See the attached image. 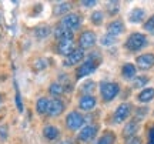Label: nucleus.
<instances>
[{
	"instance_id": "1",
	"label": "nucleus",
	"mask_w": 154,
	"mask_h": 144,
	"mask_svg": "<svg viewBox=\"0 0 154 144\" xmlns=\"http://www.w3.org/2000/svg\"><path fill=\"white\" fill-rule=\"evenodd\" d=\"M120 91V87L117 83H111V81H103L100 84V93H101V97L106 100V101H111L116 96L119 94Z\"/></svg>"
},
{
	"instance_id": "2",
	"label": "nucleus",
	"mask_w": 154,
	"mask_h": 144,
	"mask_svg": "<svg viewBox=\"0 0 154 144\" xmlns=\"http://www.w3.org/2000/svg\"><path fill=\"white\" fill-rule=\"evenodd\" d=\"M147 44V37L141 33H133L128 36L126 43V47L131 51H137V50H141L144 46Z\"/></svg>"
},
{
	"instance_id": "3",
	"label": "nucleus",
	"mask_w": 154,
	"mask_h": 144,
	"mask_svg": "<svg viewBox=\"0 0 154 144\" xmlns=\"http://www.w3.org/2000/svg\"><path fill=\"white\" fill-rule=\"evenodd\" d=\"M99 64H100L99 61H96V60H93V59L88 57V60H86L82 66L77 69V72H76L77 78H83V77H86V76H88V74L94 73L96 70H97Z\"/></svg>"
},
{
	"instance_id": "4",
	"label": "nucleus",
	"mask_w": 154,
	"mask_h": 144,
	"mask_svg": "<svg viewBox=\"0 0 154 144\" xmlns=\"http://www.w3.org/2000/svg\"><path fill=\"white\" fill-rule=\"evenodd\" d=\"M80 23H82V19H80L79 14H76V13H69V14H66V16L63 17L61 26L64 29H67V30L73 32V30H76V29L80 27Z\"/></svg>"
},
{
	"instance_id": "5",
	"label": "nucleus",
	"mask_w": 154,
	"mask_h": 144,
	"mask_svg": "<svg viewBox=\"0 0 154 144\" xmlns=\"http://www.w3.org/2000/svg\"><path fill=\"white\" fill-rule=\"evenodd\" d=\"M66 124L70 130H79L84 124V117L77 111H72L66 117Z\"/></svg>"
},
{
	"instance_id": "6",
	"label": "nucleus",
	"mask_w": 154,
	"mask_h": 144,
	"mask_svg": "<svg viewBox=\"0 0 154 144\" xmlns=\"http://www.w3.org/2000/svg\"><path fill=\"white\" fill-rule=\"evenodd\" d=\"M96 41H97V37H96V33L94 32H84V33L80 36V39H79V43H80V47L83 49H90V47H93L96 44Z\"/></svg>"
},
{
	"instance_id": "7",
	"label": "nucleus",
	"mask_w": 154,
	"mask_h": 144,
	"mask_svg": "<svg viewBox=\"0 0 154 144\" xmlns=\"http://www.w3.org/2000/svg\"><path fill=\"white\" fill-rule=\"evenodd\" d=\"M130 113H131V106L127 104V103H123L120 104L114 111V121L116 123H121L124 121L127 117L130 116Z\"/></svg>"
},
{
	"instance_id": "8",
	"label": "nucleus",
	"mask_w": 154,
	"mask_h": 144,
	"mask_svg": "<svg viewBox=\"0 0 154 144\" xmlns=\"http://www.w3.org/2000/svg\"><path fill=\"white\" fill-rule=\"evenodd\" d=\"M136 63H137L138 69H141V70H149V69H151V67L154 66V54L146 53V54L138 56L137 59H136Z\"/></svg>"
},
{
	"instance_id": "9",
	"label": "nucleus",
	"mask_w": 154,
	"mask_h": 144,
	"mask_svg": "<svg viewBox=\"0 0 154 144\" xmlns=\"http://www.w3.org/2000/svg\"><path fill=\"white\" fill-rule=\"evenodd\" d=\"M64 110V104L63 101H60L59 99H53V100H49V106H47V114L51 117H56L61 114Z\"/></svg>"
},
{
	"instance_id": "10",
	"label": "nucleus",
	"mask_w": 154,
	"mask_h": 144,
	"mask_svg": "<svg viewBox=\"0 0 154 144\" xmlns=\"http://www.w3.org/2000/svg\"><path fill=\"white\" fill-rule=\"evenodd\" d=\"M83 59H84V51L82 49H74V51H72L69 56H66L63 64L64 66H74L77 63H80Z\"/></svg>"
},
{
	"instance_id": "11",
	"label": "nucleus",
	"mask_w": 154,
	"mask_h": 144,
	"mask_svg": "<svg viewBox=\"0 0 154 144\" xmlns=\"http://www.w3.org/2000/svg\"><path fill=\"white\" fill-rule=\"evenodd\" d=\"M96 134H97V128L94 127V126H86V127H83L82 131L79 133V140L87 143V141H91V140L96 137Z\"/></svg>"
},
{
	"instance_id": "12",
	"label": "nucleus",
	"mask_w": 154,
	"mask_h": 144,
	"mask_svg": "<svg viewBox=\"0 0 154 144\" xmlns=\"http://www.w3.org/2000/svg\"><path fill=\"white\" fill-rule=\"evenodd\" d=\"M57 51H59L60 54L69 56L72 51H74V39L60 40L59 44H57Z\"/></svg>"
},
{
	"instance_id": "13",
	"label": "nucleus",
	"mask_w": 154,
	"mask_h": 144,
	"mask_svg": "<svg viewBox=\"0 0 154 144\" xmlns=\"http://www.w3.org/2000/svg\"><path fill=\"white\" fill-rule=\"evenodd\" d=\"M96 99H94L91 94H86L83 96L82 99H80V103H79V107L82 109L83 111H90L93 110L94 107H96Z\"/></svg>"
},
{
	"instance_id": "14",
	"label": "nucleus",
	"mask_w": 154,
	"mask_h": 144,
	"mask_svg": "<svg viewBox=\"0 0 154 144\" xmlns=\"http://www.w3.org/2000/svg\"><path fill=\"white\" fill-rule=\"evenodd\" d=\"M124 32V23L121 22V20H113V22L109 23V26H107V34H110V36H119Z\"/></svg>"
},
{
	"instance_id": "15",
	"label": "nucleus",
	"mask_w": 154,
	"mask_h": 144,
	"mask_svg": "<svg viewBox=\"0 0 154 144\" xmlns=\"http://www.w3.org/2000/svg\"><path fill=\"white\" fill-rule=\"evenodd\" d=\"M54 36L59 41H60V40H66V39H73V32L64 29L63 26H57V27L54 29Z\"/></svg>"
},
{
	"instance_id": "16",
	"label": "nucleus",
	"mask_w": 154,
	"mask_h": 144,
	"mask_svg": "<svg viewBox=\"0 0 154 144\" xmlns=\"http://www.w3.org/2000/svg\"><path fill=\"white\" fill-rule=\"evenodd\" d=\"M144 16H146V11H144L143 9H133V10L130 11L128 19H130L131 23H140L144 19Z\"/></svg>"
},
{
	"instance_id": "17",
	"label": "nucleus",
	"mask_w": 154,
	"mask_h": 144,
	"mask_svg": "<svg viewBox=\"0 0 154 144\" xmlns=\"http://www.w3.org/2000/svg\"><path fill=\"white\" fill-rule=\"evenodd\" d=\"M43 134H44V137L47 140H56L57 137H59V128L54 127V126H46L43 130Z\"/></svg>"
},
{
	"instance_id": "18",
	"label": "nucleus",
	"mask_w": 154,
	"mask_h": 144,
	"mask_svg": "<svg viewBox=\"0 0 154 144\" xmlns=\"http://www.w3.org/2000/svg\"><path fill=\"white\" fill-rule=\"evenodd\" d=\"M137 130H138V123L137 121H130L126 127H124V133H123V136L127 137V139H131L133 136L137 133Z\"/></svg>"
},
{
	"instance_id": "19",
	"label": "nucleus",
	"mask_w": 154,
	"mask_h": 144,
	"mask_svg": "<svg viewBox=\"0 0 154 144\" xmlns=\"http://www.w3.org/2000/svg\"><path fill=\"white\" fill-rule=\"evenodd\" d=\"M154 99V89H144L140 94H138V100L141 103H149Z\"/></svg>"
},
{
	"instance_id": "20",
	"label": "nucleus",
	"mask_w": 154,
	"mask_h": 144,
	"mask_svg": "<svg viewBox=\"0 0 154 144\" xmlns=\"http://www.w3.org/2000/svg\"><path fill=\"white\" fill-rule=\"evenodd\" d=\"M47 106H49V100L46 97L38 99L37 103H36V110H37L38 114H46L47 113Z\"/></svg>"
},
{
	"instance_id": "21",
	"label": "nucleus",
	"mask_w": 154,
	"mask_h": 144,
	"mask_svg": "<svg viewBox=\"0 0 154 144\" xmlns=\"http://www.w3.org/2000/svg\"><path fill=\"white\" fill-rule=\"evenodd\" d=\"M121 73H123V77L124 78H133L136 76V67L133 66V64H130V63H127V64L123 66Z\"/></svg>"
},
{
	"instance_id": "22",
	"label": "nucleus",
	"mask_w": 154,
	"mask_h": 144,
	"mask_svg": "<svg viewBox=\"0 0 154 144\" xmlns=\"http://www.w3.org/2000/svg\"><path fill=\"white\" fill-rule=\"evenodd\" d=\"M116 141V136L113 133H106L104 136H101L97 141H96V144H114Z\"/></svg>"
},
{
	"instance_id": "23",
	"label": "nucleus",
	"mask_w": 154,
	"mask_h": 144,
	"mask_svg": "<svg viewBox=\"0 0 154 144\" xmlns=\"http://www.w3.org/2000/svg\"><path fill=\"white\" fill-rule=\"evenodd\" d=\"M70 3H59V5L54 6V14H57V16H60V14H64V13H67V11L70 10Z\"/></svg>"
},
{
	"instance_id": "24",
	"label": "nucleus",
	"mask_w": 154,
	"mask_h": 144,
	"mask_svg": "<svg viewBox=\"0 0 154 144\" xmlns=\"http://www.w3.org/2000/svg\"><path fill=\"white\" fill-rule=\"evenodd\" d=\"M34 34H36L37 39H46V37L50 34V27L49 26H40V27L36 29Z\"/></svg>"
},
{
	"instance_id": "25",
	"label": "nucleus",
	"mask_w": 154,
	"mask_h": 144,
	"mask_svg": "<svg viewBox=\"0 0 154 144\" xmlns=\"http://www.w3.org/2000/svg\"><path fill=\"white\" fill-rule=\"evenodd\" d=\"M49 91H50V94H53V96H61L63 91H64V89H63V86H61L60 83H53L50 86Z\"/></svg>"
},
{
	"instance_id": "26",
	"label": "nucleus",
	"mask_w": 154,
	"mask_h": 144,
	"mask_svg": "<svg viewBox=\"0 0 154 144\" xmlns=\"http://www.w3.org/2000/svg\"><path fill=\"white\" fill-rule=\"evenodd\" d=\"M147 83H149V78L147 77H144V76H141V77H136L134 80H133V87H134V89H140V87H144Z\"/></svg>"
},
{
	"instance_id": "27",
	"label": "nucleus",
	"mask_w": 154,
	"mask_h": 144,
	"mask_svg": "<svg viewBox=\"0 0 154 144\" xmlns=\"http://www.w3.org/2000/svg\"><path fill=\"white\" fill-rule=\"evenodd\" d=\"M100 43L103 46H111L116 43V37L114 36H110V34H104V36L100 39Z\"/></svg>"
},
{
	"instance_id": "28",
	"label": "nucleus",
	"mask_w": 154,
	"mask_h": 144,
	"mask_svg": "<svg viewBox=\"0 0 154 144\" xmlns=\"http://www.w3.org/2000/svg\"><path fill=\"white\" fill-rule=\"evenodd\" d=\"M91 22L96 26H100L103 23V13L101 11H94L93 14H91Z\"/></svg>"
},
{
	"instance_id": "29",
	"label": "nucleus",
	"mask_w": 154,
	"mask_h": 144,
	"mask_svg": "<svg viewBox=\"0 0 154 144\" xmlns=\"http://www.w3.org/2000/svg\"><path fill=\"white\" fill-rule=\"evenodd\" d=\"M119 9H120L119 2H110V3H107V11L110 13L111 16H114L116 13L119 11Z\"/></svg>"
},
{
	"instance_id": "30",
	"label": "nucleus",
	"mask_w": 154,
	"mask_h": 144,
	"mask_svg": "<svg viewBox=\"0 0 154 144\" xmlns=\"http://www.w3.org/2000/svg\"><path fill=\"white\" fill-rule=\"evenodd\" d=\"M144 30L149 32V33H154V14L144 23Z\"/></svg>"
},
{
	"instance_id": "31",
	"label": "nucleus",
	"mask_w": 154,
	"mask_h": 144,
	"mask_svg": "<svg viewBox=\"0 0 154 144\" xmlns=\"http://www.w3.org/2000/svg\"><path fill=\"white\" fill-rule=\"evenodd\" d=\"M46 66H47V63H46V60H43V59H38V60H36V63H34V69H37V70H42V69H44Z\"/></svg>"
},
{
	"instance_id": "32",
	"label": "nucleus",
	"mask_w": 154,
	"mask_h": 144,
	"mask_svg": "<svg viewBox=\"0 0 154 144\" xmlns=\"http://www.w3.org/2000/svg\"><path fill=\"white\" fill-rule=\"evenodd\" d=\"M16 104H17L19 111H23V103H22V99H20V93H19V90L16 91Z\"/></svg>"
},
{
	"instance_id": "33",
	"label": "nucleus",
	"mask_w": 154,
	"mask_h": 144,
	"mask_svg": "<svg viewBox=\"0 0 154 144\" xmlns=\"http://www.w3.org/2000/svg\"><path fill=\"white\" fill-rule=\"evenodd\" d=\"M82 5L84 6V7H91V6L97 5V2H96V0H83Z\"/></svg>"
},
{
	"instance_id": "34",
	"label": "nucleus",
	"mask_w": 154,
	"mask_h": 144,
	"mask_svg": "<svg viewBox=\"0 0 154 144\" xmlns=\"http://www.w3.org/2000/svg\"><path fill=\"white\" fill-rule=\"evenodd\" d=\"M127 144H141V139H138V137H131V139L127 141Z\"/></svg>"
},
{
	"instance_id": "35",
	"label": "nucleus",
	"mask_w": 154,
	"mask_h": 144,
	"mask_svg": "<svg viewBox=\"0 0 154 144\" xmlns=\"http://www.w3.org/2000/svg\"><path fill=\"white\" fill-rule=\"evenodd\" d=\"M149 144H154V128H151L149 133Z\"/></svg>"
},
{
	"instance_id": "36",
	"label": "nucleus",
	"mask_w": 154,
	"mask_h": 144,
	"mask_svg": "<svg viewBox=\"0 0 154 144\" xmlns=\"http://www.w3.org/2000/svg\"><path fill=\"white\" fill-rule=\"evenodd\" d=\"M93 81H90V83H88V84H84V87H83V90H91V89H93Z\"/></svg>"
},
{
	"instance_id": "37",
	"label": "nucleus",
	"mask_w": 154,
	"mask_h": 144,
	"mask_svg": "<svg viewBox=\"0 0 154 144\" xmlns=\"http://www.w3.org/2000/svg\"><path fill=\"white\" fill-rule=\"evenodd\" d=\"M59 144H73L72 140H63V141H60Z\"/></svg>"
},
{
	"instance_id": "38",
	"label": "nucleus",
	"mask_w": 154,
	"mask_h": 144,
	"mask_svg": "<svg viewBox=\"0 0 154 144\" xmlns=\"http://www.w3.org/2000/svg\"><path fill=\"white\" fill-rule=\"evenodd\" d=\"M0 104H2V94H0Z\"/></svg>"
}]
</instances>
